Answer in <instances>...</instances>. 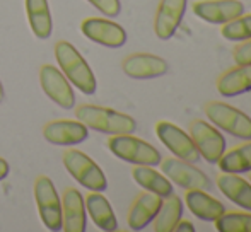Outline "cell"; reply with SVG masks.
<instances>
[{"instance_id": "6da1fadb", "label": "cell", "mask_w": 251, "mask_h": 232, "mask_svg": "<svg viewBox=\"0 0 251 232\" xmlns=\"http://www.w3.org/2000/svg\"><path fill=\"white\" fill-rule=\"evenodd\" d=\"M55 57L62 73L70 80L74 87H77L80 93L87 94V96L96 93V77H94L89 63L84 60V57L77 51V48L72 43L58 41L55 45Z\"/></svg>"}, {"instance_id": "7a4b0ae2", "label": "cell", "mask_w": 251, "mask_h": 232, "mask_svg": "<svg viewBox=\"0 0 251 232\" xmlns=\"http://www.w3.org/2000/svg\"><path fill=\"white\" fill-rule=\"evenodd\" d=\"M75 116L80 123L96 132L108 135H122L133 133L137 130V121L126 113H120L111 108L94 106V104H80L75 110Z\"/></svg>"}, {"instance_id": "3957f363", "label": "cell", "mask_w": 251, "mask_h": 232, "mask_svg": "<svg viewBox=\"0 0 251 232\" xmlns=\"http://www.w3.org/2000/svg\"><path fill=\"white\" fill-rule=\"evenodd\" d=\"M108 149L118 159L125 162L135 164V166H159L162 156L154 145L149 142L133 137L132 133H122V135H111L108 140Z\"/></svg>"}, {"instance_id": "277c9868", "label": "cell", "mask_w": 251, "mask_h": 232, "mask_svg": "<svg viewBox=\"0 0 251 232\" xmlns=\"http://www.w3.org/2000/svg\"><path fill=\"white\" fill-rule=\"evenodd\" d=\"M62 159L69 174L84 188L91 189V191H104L108 188V179H106L102 169L87 154L77 149H67Z\"/></svg>"}, {"instance_id": "5b68a950", "label": "cell", "mask_w": 251, "mask_h": 232, "mask_svg": "<svg viewBox=\"0 0 251 232\" xmlns=\"http://www.w3.org/2000/svg\"><path fill=\"white\" fill-rule=\"evenodd\" d=\"M205 115L217 128L241 140H251V118L241 110L222 101H208L205 104Z\"/></svg>"}, {"instance_id": "8992f818", "label": "cell", "mask_w": 251, "mask_h": 232, "mask_svg": "<svg viewBox=\"0 0 251 232\" xmlns=\"http://www.w3.org/2000/svg\"><path fill=\"white\" fill-rule=\"evenodd\" d=\"M34 198L41 222L48 231H62V202L56 188L48 176H40L34 181Z\"/></svg>"}, {"instance_id": "52a82bcc", "label": "cell", "mask_w": 251, "mask_h": 232, "mask_svg": "<svg viewBox=\"0 0 251 232\" xmlns=\"http://www.w3.org/2000/svg\"><path fill=\"white\" fill-rule=\"evenodd\" d=\"M155 135L166 145V149L178 159H183L186 162H197L200 159V154L193 143L190 133H186L183 128L171 121H157L155 123Z\"/></svg>"}, {"instance_id": "ba28073f", "label": "cell", "mask_w": 251, "mask_h": 232, "mask_svg": "<svg viewBox=\"0 0 251 232\" xmlns=\"http://www.w3.org/2000/svg\"><path fill=\"white\" fill-rule=\"evenodd\" d=\"M190 137H192L200 157H203L207 162L217 164L221 156L226 152L224 135L212 123H207L203 119H193L190 123Z\"/></svg>"}, {"instance_id": "9c48e42d", "label": "cell", "mask_w": 251, "mask_h": 232, "mask_svg": "<svg viewBox=\"0 0 251 232\" xmlns=\"http://www.w3.org/2000/svg\"><path fill=\"white\" fill-rule=\"evenodd\" d=\"M162 174L171 183H176L183 189H208L210 179L208 176L195 167L192 162H186L178 157H168L161 161Z\"/></svg>"}, {"instance_id": "30bf717a", "label": "cell", "mask_w": 251, "mask_h": 232, "mask_svg": "<svg viewBox=\"0 0 251 232\" xmlns=\"http://www.w3.org/2000/svg\"><path fill=\"white\" fill-rule=\"evenodd\" d=\"M80 31L91 41L106 48H122L126 43V33L120 24L102 17H87L80 24Z\"/></svg>"}, {"instance_id": "8fae6325", "label": "cell", "mask_w": 251, "mask_h": 232, "mask_svg": "<svg viewBox=\"0 0 251 232\" xmlns=\"http://www.w3.org/2000/svg\"><path fill=\"white\" fill-rule=\"evenodd\" d=\"M192 10L203 23L226 24L245 14V3L241 0H197Z\"/></svg>"}, {"instance_id": "7c38bea8", "label": "cell", "mask_w": 251, "mask_h": 232, "mask_svg": "<svg viewBox=\"0 0 251 232\" xmlns=\"http://www.w3.org/2000/svg\"><path fill=\"white\" fill-rule=\"evenodd\" d=\"M40 84L47 96L63 110H70L75 104V96L69 79L55 65H43L40 70Z\"/></svg>"}, {"instance_id": "4fadbf2b", "label": "cell", "mask_w": 251, "mask_h": 232, "mask_svg": "<svg viewBox=\"0 0 251 232\" xmlns=\"http://www.w3.org/2000/svg\"><path fill=\"white\" fill-rule=\"evenodd\" d=\"M188 0H161L154 17V33L159 40H171L183 21Z\"/></svg>"}, {"instance_id": "5bb4252c", "label": "cell", "mask_w": 251, "mask_h": 232, "mask_svg": "<svg viewBox=\"0 0 251 232\" xmlns=\"http://www.w3.org/2000/svg\"><path fill=\"white\" fill-rule=\"evenodd\" d=\"M123 72L132 79H155L168 73L169 65L164 58L152 53H133L128 55L122 63Z\"/></svg>"}, {"instance_id": "9a60e30c", "label": "cell", "mask_w": 251, "mask_h": 232, "mask_svg": "<svg viewBox=\"0 0 251 232\" xmlns=\"http://www.w3.org/2000/svg\"><path fill=\"white\" fill-rule=\"evenodd\" d=\"M89 135V128L79 119H55L45 125L43 137L53 145H77Z\"/></svg>"}, {"instance_id": "2e32d148", "label": "cell", "mask_w": 251, "mask_h": 232, "mask_svg": "<svg viewBox=\"0 0 251 232\" xmlns=\"http://www.w3.org/2000/svg\"><path fill=\"white\" fill-rule=\"evenodd\" d=\"M86 202L79 189L67 188L62 196V229L65 232L86 231Z\"/></svg>"}, {"instance_id": "e0dca14e", "label": "cell", "mask_w": 251, "mask_h": 232, "mask_svg": "<svg viewBox=\"0 0 251 232\" xmlns=\"http://www.w3.org/2000/svg\"><path fill=\"white\" fill-rule=\"evenodd\" d=\"M185 203L186 209L197 219L205 220V222H215L226 212L224 203L208 195L207 189H186Z\"/></svg>"}, {"instance_id": "ac0fdd59", "label": "cell", "mask_w": 251, "mask_h": 232, "mask_svg": "<svg viewBox=\"0 0 251 232\" xmlns=\"http://www.w3.org/2000/svg\"><path fill=\"white\" fill-rule=\"evenodd\" d=\"M162 198L151 191L140 193L135 198V202L132 203L126 215V222L132 231H142L154 220V217L157 215L159 209H161Z\"/></svg>"}, {"instance_id": "d6986e66", "label": "cell", "mask_w": 251, "mask_h": 232, "mask_svg": "<svg viewBox=\"0 0 251 232\" xmlns=\"http://www.w3.org/2000/svg\"><path fill=\"white\" fill-rule=\"evenodd\" d=\"M217 93L224 97H236L251 91V63L236 65L217 79Z\"/></svg>"}, {"instance_id": "ffe728a7", "label": "cell", "mask_w": 251, "mask_h": 232, "mask_svg": "<svg viewBox=\"0 0 251 232\" xmlns=\"http://www.w3.org/2000/svg\"><path fill=\"white\" fill-rule=\"evenodd\" d=\"M217 188L234 205L251 210V183L248 179L234 173H222L217 176Z\"/></svg>"}, {"instance_id": "44dd1931", "label": "cell", "mask_w": 251, "mask_h": 232, "mask_svg": "<svg viewBox=\"0 0 251 232\" xmlns=\"http://www.w3.org/2000/svg\"><path fill=\"white\" fill-rule=\"evenodd\" d=\"M86 212L91 215L93 222L104 232H113L118 229V220L111 209V203L101 195V191H93L86 196Z\"/></svg>"}, {"instance_id": "7402d4cb", "label": "cell", "mask_w": 251, "mask_h": 232, "mask_svg": "<svg viewBox=\"0 0 251 232\" xmlns=\"http://www.w3.org/2000/svg\"><path fill=\"white\" fill-rule=\"evenodd\" d=\"M132 178L140 188L154 193L161 198H166V196L175 193L173 183L162 173L152 169V166H135L132 169Z\"/></svg>"}, {"instance_id": "603a6c76", "label": "cell", "mask_w": 251, "mask_h": 232, "mask_svg": "<svg viewBox=\"0 0 251 232\" xmlns=\"http://www.w3.org/2000/svg\"><path fill=\"white\" fill-rule=\"evenodd\" d=\"M24 2H26V16L31 31L40 40H48L53 33V21L48 0H24Z\"/></svg>"}, {"instance_id": "cb8c5ba5", "label": "cell", "mask_w": 251, "mask_h": 232, "mask_svg": "<svg viewBox=\"0 0 251 232\" xmlns=\"http://www.w3.org/2000/svg\"><path fill=\"white\" fill-rule=\"evenodd\" d=\"M183 217V200L178 195H169L162 198L161 209L154 217V231L155 232H173L175 227Z\"/></svg>"}, {"instance_id": "d4e9b609", "label": "cell", "mask_w": 251, "mask_h": 232, "mask_svg": "<svg viewBox=\"0 0 251 232\" xmlns=\"http://www.w3.org/2000/svg\"><path fill=\"white\" fill-rule=\"evenodd\" d=\"M217 166L222 173H250L251 171V140L246 143L234 147L221 156L217 161Z\"/></svg>"}, {"instance_id": "484cf974", "label": "cell", "mask_w": 251, "mask_h": 232, "mask_svg": "<svg viewBox=\"0 0 251 232\" xmlns=\"http://www.w3.org/2000/svg\"><path fill=\"white\" fill-rule=\"evenodd\" d=\"M221 34L227 41H246L251 38V14H241L236 19L222 24Z\"/></svg>"}, {"instance_id": "4316f807", "label": "cell", "mask_w": 251, "mask_h": 232, "mask_svg": "<svg viewBox=\"0 0 251 232\" xmlns=\"http://www.w3.org/2000/svg\"><path fill=\"white\" fill-rule=\"evenodd\" d=\"M219 232H251V213L224 212L215 220Z\"/></svg>"}, {"instance_id": "83f0119b", "label": "cell", "mask_w": 251, "mask_h": 232, "mask_svg": "<svg viewBox=\"0 0 251 232\" xmlns=\"http://www.w3.org/2000/svg\"><path fill=\"white\" fill-rule=\"evenodd\" d=\"M93 7H96L106 17H116L122 12V3L120 0H87Z\"/></svg>"}, {"instance_id": "f1b7e54d", "label": "cell", "mask_w": 251, "mask_h": 232, "mask_svg": "<svg viewBox=\"0 0 251 232\" xmlns=\"http://www.w3.org/2000/svg\"><path fill=\"white\" fill-rule=\"evenodd\" d=\"M232 58H234L236 65H248V63H251V38L246 41H241L232 50Z\"/></svg>"}, {"instance_id": "f546056e", "label": "cell", "mask_w": 251, "mask_h": 232, "mask_svg": "<svg viewBox=\"0 0 251 232\" xmlns=\"http://www.w3.org/2000/svg\"><path fill=\"white\" fill-rule=\"evenodd\" d=\"M175 231H178V232H195V227H193V224L190 222V220H179L178 226L175 227Z\"/></svg>"}, {"instance_id": "4dcf8cb0", "label": "cell", "mask_w": 251, "mask_h": 232, "mask_svg": "<svg viewBox=\"0 0 251 232\" xmlns=\"http://www.w3.org/2000/svg\"><path fill=\"white\" fill-rule=\"evenodd\" d=\"M9 171H10L9 162H7L5 159H2V157H0V181L7 178V174H9Z\"/></svg>"}, {"instance_id": "1f68e13d", "label": "cell", "mask_w": 251, "mask_h": 232, "mask_svg": "<svg viewBox=\"0 0 251 232\" xmlns=\"http://www.w3.org/2000/svg\"><path fill=\"white\" fill-rule=\"evenodd\" d=\"M3 99V86H2V82H0V101Z\"/></svg>"}, {"instance_id": "d6a6232c", "label": "cell", "mask_w": 251, "mask_h": 232, "mask_svg": "<svg viewBox=\"0 0 251 232\" xmlns=\"http://www.w3.org/2000/svg\"><path fill=\"white\" fill-rule=\"evenodd\" d=\"M248 181L251 183V171H250V179H248Z\"/></svg>"}]
</instances>
